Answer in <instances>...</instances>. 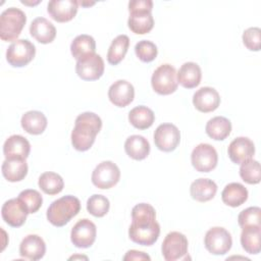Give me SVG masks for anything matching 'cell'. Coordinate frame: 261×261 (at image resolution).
<instances>
[{"label": "cell", "mask_w": 261, "mask_h": 261, "mask_svg": "<svg viewBox=\"0 0 261 261\" xmlns=\"http://www.w3.org/2000/svg\"><path fill=\"white\" fill-rule=\"evenodd\" d=\"M160 225L156 221V211L147 203L137 204L132 210V223L128 228L129 239L142 246H152L158 240Z\"/></svg>", "instance_id": "cell-1"}, {"label": "cell", "mask_w": 261, "mask_h": 261, "mask_svg": "<svg viewBox=\"0 0 261 261\" xmlns=\"http://www.w3.org/2000/svg\"><path fill=\"white\" fill-rule=\"evenodd\" d=\"M102 120L94 112H84L75 118L71 132V144L77 151L89 150L101 130Z\"/></svg>", "instance_id": "cell-2"}, {"label": "cell", "mask_w": 261, "mask_h": 261, "mask_svg": "<svg viewBox=\"0 0 261 261\" xmlns=\"http://www.w3.org/2000/svg\"><path fill=\"white\" fill-rule=\"evenodd\" d=\"M81 210L80 200L71 195L63 196L51 203L47 209V219L54 226L61 227L77 215Z\"/></svg>", "instance_id": "cell-3"}, {"label": "cell", "mask_w": 261, "mask_h": 261, "mask_svg": "<svg viewBox=\"0 0 261 261\" xmlns=\"http://www.w3.org/2000/svg\"><path fill=\"white\" fill-rule=\"evenodd\" d=\"M27 22L24 12L15 7L5 9L0 15V39L5 42L15 41Z\"/></svg>", "instance_id": "cell-4"}, {"label": "cell", "mask_w": 261, "mask_h": 261, "mask_svg": "<svg viewBox=\"0 0 261 261\" xmlns=\"http://www.w3.org/2000/svg\"><path fill=\"white\" fill-rule=\"evenodd\" d=\"M153 90L159 95H169L177 89L176 70L170 64H162L155 69L151 77Z\"/></svg>", "instance_id": "cell-5"}, {"label": "cell", "mask_w": 261, "mask_h": 261, "mask_svg": "<svg viewBox=\"0 0 261 261\" xmlns=\"http://www.w3.org/2000/svg\"><path fill=\"white\" fill-rule=\"evenodd\" d=\"M188 239L178 231L169 232L162 243V256L166 261L187 260L188 257Z\"/></svg>", "instance_id": "cell-6"}, {"label": "cell", "mask_w": 261, "mask_h": 261, "mask_svg": "<svg viewBox=\"0 0 261 261\" xmlns=\"http://www.w3.org/2000/svg\"><path fill=\"white\" fill-rule=\"evenodd\" d=\"M35 54V45L27 39H19L9 45L6 60L13 67H22L34 59Z\"/></svg>", "instance_id": "cell-7"}, {"label": "cell", "mask_w": 261, "mask_h": 261, "mask_svg": "<svg viewBox=\"0 0 261 261\" xmlns=\"http://www.w3.org/2000/svg\"><path fill=\"white\" fill-rule=\"evenodd\" d=\"M120 178V170L112 161L99 163L92 173V182L98 189H110L114 187Z\"/></svg>", "instance_id": "cell-8"}, {"label": "cell", "mask_w": 261, "mask_h": 261, "mask_svg": "<svg viewBox=\"0 0 261 261\" xmlns=\"http://www.w3.org/2000/svg\"><path fill=\"white\" fill-rule=\"evenodd\" d=\"M191 161L197 171L209 172L216 167L218 155L213 146L202 143L194 148L191 155Z\"/></svg>", "instance_id": "cell-9"}, {"label": "cell", "mask_w": 261, "mask_h": 261, "mask_svg": "<svg viewBox=\"0 0 261 261\" xmlns=\"http://www.w3.org/2000/svg\"><path fill=\"white\" fill-rule=\"evenodd\" d=\"M206 249L213 255L226 254L232 245L230 233L223 227L215 226L210 228L204 239Z\"/></svg>", "instance_id": "cell-10"}, {"label": "cell", "mask_w": 261, "mask_h": 261, "mask_svg": "<svg viewBox=\"0 0 261 261\" xmlns=\"http://www.w3.org/2000/svg\"><path fill=\"white\" fill-rule=\"evenodd\" d=\"M75 71L85 81H96L104 72V61L99 54H90L76 60Z\"/></svg>", "instance_id": "cell-11"}, {"label": "cell", "mask_w": 261, "mask_h": 261, "mask_svg": "<svg viewBox=\"0 0 261 261\" xmlns=\"http://www.w3.org/2000/svg\"><path fill=\"white\" fill-rule=\"evenodd\" d=\"M180 133L172 123H162L158 125L154 133V143L156 147L164 152L173 151L179 144Z\"/></svg>", "instance_id": "cell-12"}, {"label": "cell", "mask_w": 261, "mask_h": 261, "mask_svg": "<svg viewBox=\"0 0 261 261\" xmlns=\"http://www.w3.org/2000/svg\"><path fill=\"white\" fill-rule=\"evenodd\" d=\"M96 234L97 228L95 223L90 219L84 218L73 225L70 232V240L77 248H89L94 244Z\"/></svg>", "instance_id": "cell-13"}, {"label": "cell", "mask_w": 261, "mask_h": 261, "mask_svg": "<svg viewBox=\"0 0 261 261\" xmlns=\"http://www.w3.org/2000/svg\"><path fill=\"white\" fill-rule=\"evenodd\" d=\"M28 211L18 198H13L6 201L1 209L3 220L12 227L21 226L27 219Z\"/></svg>", "instance_id": "cell-14"}, {"label": "cell", "mask_w": 261, "mask_h": 261, "mask_svg": "<svg viewBox=\"0 0 261 261\" xmlns=\"http://www.w3.org/2000/svg\"><path fill=\"white\" fill-rule=\"evenodd\" d=\"M227 154L229 159L236 163L241 164L252 157L255 154V146L254 143L246 137H239L236 138L231 143L228 145Z\"/></svg>", "instance_id": "cell-15"}, {"label": "cell", "mask_w": 261, "mask_h": 261, "mask_svg": "<svg viewBox=\"0 0 261 261\" xmlns=\"http://www.w3.org/2000/svg\"><path fill=\"white\" fill-rule=\"evenodd\" d=\"M135 97L134 86L125 81L118 80L114 82L108 90V98L112 104L117 107H125L130 104Z\"/></svg>", "instance_id": "cell-16"}, {"label": "cell", "mask_w": 261, "mask_h": 261, "mask_svg": "<svg viewBox=\"0 0 261 261\" xmlns=\"http://www.w3.org/2000/svg\"><path fill=\"white\" fill-rule=\"evenodd\" d=\"M193 104L200 112H211L218 108L220 104V96L214 88L203 87L194 94Z\"/></svg>", "instance_id": "cell-17"}, {"label": "cell", "mask_w": 261, "mask_h": 261, "mask_svg": "<svg viewBox=\"0 0 261 261\" xmlns=\"http://www.w3.org/2000/svg\"><path fill=\"white\" fill-rule=\"evenodd\" d=\"M77 5V1L73 0H52L48 3L47 11L54 20L66 22L75 16Z\"/></svg>", "instance_id": "cell-18"}, {"label": "cell", "mask_w": 261, "mask_h": 261, "mask_svg": "<svg viewBox=\"0 0 261 261\" xmlns=\"http://www.w3.org/2000/svg\"><path fill=\"white\" fill-rule=\"evenodd\" d=\"M31 151L29 141L20 135L10 136L3 145L5 159H27Z\"/></svg>", "instance_id": "cell-19"}, {"label": "cell", "mask_w": 261, "mask_h": 261, "mask_svg": "<svg viewBox=\"0 0 261 261\" xmlns=\"http://www.w3.org/2000/svg\"><path fill=\"white\" fill-rule=\"evenodd\" d=\"M46 252L44 240L38 234H29L24 237L19 246V254L22 258L37 261L43 258Z\"/></svg>", "instance_id": "cell-20"}, {"label": "cell", "mask_w": 261, "mask_h": 261, "mask_svg": "<svg viewBox=\"0 0 261 261\" xmlns=\"http://www.w3.org/2000/svg\"><path fill=\"white\" fill-rule=\"evenodd\" d=\"M30 33L33 38L42 44H49L56 37L54 24L45 17L35 18L30 25Z\"/></svg>", "instance_id": "cell-21"}, {"label": "cell", "mask_w": 261, "mask_h": 261, "mask_svg": "<svg viewBox=\"0 0 261 261\" xmlns=\"http://www.w3.org/2000/svg\"><path fill=\"white\" fill-rule=\"evenodd\" d=\"M127 24L133 33L138 35H144L149 33L153 29L154 18L151 11L134 10L129 11Z\"/></svg>", "instance_id": "cell-22"}, {"label": "cell", "mask_w": 261, "mask_h": 261, "mask_svg": "<svg viewBox=\"0 0 261 261\" xmlns=\"http://www.w3.org/2000/svg\"><path fill=\"white\" fill-rule=\"evenodd\" d=\"M177 83L186 89H193L199 86L202 77L200 66L195 62L184 63L176 73Z\"/></svg>", "instance_id": "cell-23"}, {"label": "cell", "mask_w": 261, "mask_h": 261, "mask_svg": "<svg viewBox=\"0 0 261 261\" xmlns=\"http://www.w3.org/2000/svg\"><path fill=\"white\" fill-rule=\"evenodd\" d=\"M216 192V184L209 178H198L192 182L190 188L192 198L198 202L210 201L214 198Z\"/></svg>", "instance_id": "cell-24"}, {"label": "cell", "mask_w": 261, "mask_h": 261, "mask_svg": "<svg viewBox=\"0 0 261 261\" xmlns=\"http://www.w3.org/2000/svg\"><path fill=\"white\" fill-rule=\"evenodd\" d=\"M124 150L130 158L135 160H143L149 155L150 144L143 136L133 135L126 139Z\"/></svg>", "instance_id": "cell-25"}, {"label": "cell", "mask_w": 261, "mask_h": 261, "mask_svg": "<svg viewBox=\"0 0 261 261\" xmlns=\"http://www.w3.org/2000/svg\"><path fill=\"white\" fill-rule=\"evenodd\" d=\"M3 176L11 182L22 180L28 173L25 159H5L1 166Z\"/></svg>", "instance_id": "cell-26"}, {"label": "cell", "mask_w": 261, "mask_h": 261, "mask_svg": "<svg viewBox=\"0 0 261 261\" xmlns=\"http://www.w3.org/2000/svg\"><path fill=\"white\" fill-rule=\"evenodd\" d=\"M224 204L230 207H239L248 199V190L239 182H230L225 186L221 193Z\"/></svg>", "instance_id": "cell-27"}, {"label": "cell", "mask_w": 261, "mask_h": 261, "mask_svg": "<svg viewBox=\"0 0 261 261\" xmlns=\"http://www.w3.org/2000/svg\"><path fill=\"white\" fill-rule=\"evenodd\" d=\"M20 123L27 133L31 135H40L47 126V118L44 113L37 110H31L22 115Z\"/></svg>", "instance_id": "cell-28"}, {"label": "cell", "mask_w": 261, "mask_h": 261, "mask_svg": "<svg viewBox=\"0 0 261 261\" xmlns=\"http://www.w3.org/2000/svg\"><path fill=\"white\" fill-rule=\"evenodd\" d=\"M261 226L244 227L241 233L243 249L249 254H258L261 250Z\"/></svg>", "instance_id": "cell-29"}, {"label": "cell", "mask_w": 261, "mask_h": 261, "mask_svg": "<svg viewBox=\"0 0 261 261\" xmlns=\"http://www.w3.org/2000/svg\"><path fill=\"white\" fill-rule=\"evenodd\" d=\"M205 129L211 139L222 141L230 134L231 123L226 117L215 116L208 120Z\"/></svg>", "instance_id": "cell-30"}, {"label": "cell", "mask_w": 261, "mask_h": 261, "mask_svg": "<svg viewBox=\"0 0 261 261\" xmlns=\"http://www.w3.org/2000/svg\"><path fill=\"white\" fill-rule=\"evenodd\" d=\"M128 120L130 124L136 128L146 129L153 124L155 120V114L147 106L141 105L133 108L129 111Z\"/></svg>", "instance_id": "cell-31"}, {"label": "cell", "mask_w": 261, "mask_h": 261, "mask_svg": "<svg viewBox=\"0 0 261 261\" xmlns=\"http://www.w3.org/2000/svg\"><path fill=\"white\" fill-rule=\"evenodd\" d=\"M96 50V42L90 35H79L70 44V52L72 56L79 60L87 55L94 54Z\"/></svg>", "instance_id": "cell-32"}, {"label": "cell", "mask_w": 261, "mask_h": 261, "mask_svg": "<svg viewBox=\"0 0 261 261\" xmlns=\"http://www.w3.org/2000/svg\"><path fill=\"white\" fill-rule=\"evenodd\" d=\"M129 46V38L126 35L117 36L111 43L108 52L107 60L110 64H118L125 56Z\"/></svg>", "instance_id": "cell-33"}, {"label": "cell", "mask_w": 261, "mask_h": 261, "mask_svg": "<svg viewBox=\"0 0 261 261\" xmlns=\"http://www.w3.org/2000/svg\"><path fill=\"white\" fill-rule=\"evenodd\" d=\"M38 185L45 194L56 195L63 190L64 181L58 173L46 171L40 175Z\"/></svg>", "instance_id": "cell-34"}, {"label": "cell", "mask_w": 261, "mask_h": 261, "mask_svg": "<svg viewBox=\"0 0 261 261\" xmlns=\"http://www.w3.org/2000/svg\"><path fill=\"white\" fill-rule=\"evenodd\" d=\"M240 175L244 181L250 185L260 182V164L258 161L249 159L241 163Z\"/></svg>", "instance_id": "cell-35"}, {"label": "cell", "mask_w": 261, "mask_h": 261, "mask_svg": "<svg viewBox=\"0 0 261 261\" xmlns=\"http://www.w3.org/2000/svg\"><path fill=\"white\" fill-rule=\"evenodd\" d=\"M17 198L20 200L29 214L36 213L41 208L43 203V198L41 194L38 191L32 189L20 192Z\"/></svg>", "instance_id": "cell-36"}, {"label": "cell", "mask_w": 261, "mask_h": 261, "mask_svg": "<svg viewBox=\"0 0 261 261\" xmlns=\"http://www.w3.org/2000/svg\"><path fill=\"white\" fill-rule=\"evenodd\" d=\"M109 200L103 195L95 194L87 201V210L95 217H103L109 211Z\"/></svg>", "instance_id": "cell-37"}, {"label": "cell", "mask_w": 261, "mask_h": 261, "mask_svg": "<svg viewBox=\"0 0 261 261\" xmlns=\"http://www.w3.org/2000/svg\"><path fill=\"white\" fill-rule=\"evenodd\" d=\"M261 209L249 207L243 210L238 216V222L242 228L247 226H261Z\"/></svg>", "instance_id": "cell-38"}, {"label": "cell", "mask_w": 261, "mask_h": 261, "mask_svg": "<svg viewBox=\"0 0 261 261\" xmlns=\"http://www.w3.org/2000/svg\"><path fill=\"white\" fill-rule=\"evenodd\" d=\"M135 52L141 61L151 62L156 58L158 50L153 42L142 40L136 44Z\"/></svg>", "instance_id": "cell-39"}, {"label": "cell", "mask_w": 261, "mask_h": 261, "mask_svg": "<svg viewBox=\"0 0 261 261\" xmlns=\"http://www.w3.org/2000/svg\"><path fill=\"white\" fill-rule=\"evenodd\" d=\"M261 30L259 28H249L243 34V43L251 51L260 50Z\"/></svg>", "instance_id": "cell-40"}, {"label": "cell", "mask_w": 261, "mask_h": 261, "mask_svg": "<svg viewBox=\"0 0 261 261\" xmlns=\"http://www.w3.org/2000/svg\"><path fill=\"white\" fill-rule=\"evenodd\" d=\"M153 2L151 0H133L128 2V11L147 10L152 11Z\"/></svg>", "instance_id": "cell-41"}, {"label": "cell", "mask_w": 261, "mask_h": 261, "mask_svg": "<svg viewBox=\"0 0 261 261\" xmlns=\"http://www.w3.org/2000/svg\"><path fill=\"white\" fill-rule=\"evenodd\" d=\"M150 256L145 254L144 252H139L136 250L128 251L125 256L123 257V260H150Z\"/></svg>", "instance_id": "cell-42"}, {"label": "cell", "mask_w": 261, "mask_h": 261, "mask_svg": "<svg viewBox=\"0 0 261 261\" xmlns=\"http://www.w3.org/2000/svg\"><path fill=\"white\" fill-rule=\"evenodd\" d=\"M77 3L82 6H91L95 4V2H85V1H77Z\"/></svg>", "instance_id": "cell-43"}, {"label": "cell", "mask_w": 261, "mask_h": 261, "mask_svg": "<svg viewBox=\"0 0 261 261\" xmlns=\"http://www.w3.org/2000/svg\"><path fill=\"white\" fill-rule=\"evenodd\" d=\"M75 258H85V259H87V257H85V256H72L69 259H75Z\"/></svg>", "instance_id": "cell-44"}]
</instances>
